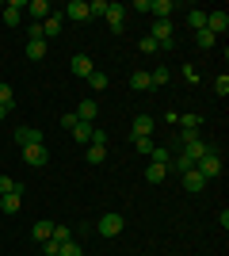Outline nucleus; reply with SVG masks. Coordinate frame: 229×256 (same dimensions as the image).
Listing matches in <instances>:
<instances>
[{
	"instance_id": "obj_17",
	"label": "nucleus",
	"mask_w": 229,
	"mask_h": 256,
	"mask_svg": "<svg viewBox=\"0 0 229 256\" xmlns=\"http://www.w3.org/2000/svg\"><path fill=\"white\" fill-rule=\"evenodd\" d=\"M153 126H157V122H153V115H138V118H134V138H149Z\"/></svg>"
},
{
	"instance_id": "obj_35",
	"label": "nucleus",
	"mask_w": 229,
	"mask_h": 256,
	"mask_svg": "<svg viewBox=\"0 0 229 256\" xmlns=\"http://www.w3.org/2000/svg\"><path fill=\"white\" fill-rule=\"evenodd\" d=\"M11 84H4V80H0V107H11Z\"/></svg>"
},
{
	"instance_id": "obj_1",
	"label": "nucleus",
	"mask_w": 229,
	"mask_h": 256,
	"mask_svg": "<svg viewBox=\"0 0 229 256\" xmlns=\"http://www.w3.org/2000/svg\"><path fill=\"white\" fill-rule=\"evenodd\" d=\"M149 38L157 46H161V50H172V38H176V27H172V20H153V31H149Z\"/></svg>"
},
{
	"instance_id": "obj_41",
	"label": "nucleus",
	"mask_w": 229,
	"mask_h": 256,
	"mask_svg": "<svg viewBox=\"0 0 229 256\" xmlns=\"http://www.w3.org/2000/svg\"><path fill=\"white\" fill-rule=\"evenodd\" d=\"M8 111H11V107H0V122H4V118H8Z\"/></svg>"
},
{
	"instance_id": "obj_11",
	"label": "nucleus",
	"mask_w": 229,
	"mask_h": 256,
	"mask_svg": "<svg viewBox=\"0 0 229 256\" xmlns=\"http://www.w3.org/2000/svg\"><path fill=\"white\" fill-rule=\"evenodd\" d=\"M61 20H65L61 12H50V16H46V20L38 23V27H42V34H46V38H57V34H61Z\"/></svg>"
},
{
	"instance_id": "obj_14",
	"label": "nucleus",
	"mask_w": 229,
	"mask_h": 256,
	"mask_svg": "<svg viewBox=\"0 0 229 256\" xmlns=\"http://www.w3.org/2000/svg\"><path fill=\"white\" fill-rule=\"evenodd\" d=\"M69 69H73L76 76H84V80H88V76H92V69H96V65H92V58H88V54H76L73 62H69Z\"/></svg>"
},
{
	"instance_id": "obj_22",
	"label": "nucleus",
	"mask_w": 229,
	"mask_h": 256,
	"mask_svg": "<svg viewBox=\"0 0 229 256\" xmlns=\"http://www.w3.org/2000/svg\"><path fill=\"white\" fill-rule=\"evenodd\" d=\"M164 176H168V164H153V160H149V168H145V180H149V184H161Z\"/></svg>"
},
{
	"instance_id": "obj_10",
	"label": "nucleus",
	"mask_w": 229,
	"mask_h": 256,
	"mask_svg": "<svg viewBox=\"0 0 229 256\" xmlns=\"http://www.w3.org/2000/svg\"><path fill=\"white\" fill-rule=\"evenodd\" d=\"M96 115H99L96 100H80V104H76V118H80V122H92V126H96Z\"/></svg>"
},
{
	"instance_id": "obj_19",
	"label": "nucleus",
	"mask_w": 229,
	"mask_h": 256,
	"mask_svg": "<svg viewBox=\"0 0 229 256\" xmlns=\"http://www.w3.org/2000/svg\"><path fill=\"white\" fill-rule=\"evenodd\" d=\"M50 234H54V222H34L31 226V237L42 245V241H50Z\"/></svg>"
},
{
	"instance_id": "obj_24",
	"label": "nucleus",
	"mask_w": 229,
	"mask_h": 256,
	"mask_svg": "<svg viewBox=\"0 0 229 256\" xmlns=\"http://www.w3.org/2000/svg\"><path fill=\"white\" fill-rule=\"evenodd\" d=\"M130 88H134V92H153L149 73H130Z\"/></svg>"
},
{
	"instance_id": "obj_40",
	"label": "nucleus",
	"mask_w": 229,
	"mask_h": 256,
	"mask_svg": "<svg viewBox=\"0 0 229 256\" xmlns=\"http://www.w3.org/2000/svg\"><path fill=\"white\" fill-rule=\"evenodd\" d=\"M27 38H46V34H42V27H38V23H31V27H27Z\"/></svg>"
},
{
	"instance_id": "obj_20",
	"label": "nucleus",
	"mask_w": 229,
	"mask_h": 256,
	"mask_svg": "<svg viewBox=\"0 0 229 256\" xmlns=\"http://www.w3.org/2000/svg\"><path fill=\"white\" fill-rule=\"evenodd\" d=\"M168 80H172V69H164V65H161V69H149V84L153 88H164Z\"/></svg>"
},
{
	"instance_id": "obj_18",
	"label": "nucleus",
	"mask_w": 229,
	"mask_h": 256,
	"mask_svg": "<svg viewBox=\"0 0 229 256\" xmlns=\"http://www.w3.org/2000/svg\"><path fill=\"white\" fill-rule=\"evenodd\" d=\"M46 38H27V58H31V62H42L46 58Z\"/></svg>"
},
{
	"instance_id": "obj_32",
	"label": "nucleus",
	"mask_w": 229,
	"mask_h": 256,
	"mask_svg": "<svg viewBox=\"0 0 229 256\" xmlns=\"http://www.w3.org/2000/svg\"><path fill=\"white\" fill-rule=\"evenodd\" d=\"M180 76H184L187 84H199V69H195V65H191V62H187L184 69H180Z\"/></svg>"
},
{
	"instance_id": "obj_29",
	"label": "nucleus",
	"mask_w": 229,
	"mask_h": 256,
	"mask_svg": "<svg viewBox=\"0 0 229 256\" xmlns=\"http://www.w3.org/2000/svg\"><path fill=\"white\" fill-rule=\"evenodd\" d=\"M88 84L96 88V92H103V88H107L111 80H107V73H99V69H92V76H88Z\"/></svg>"
},
{
	"instance_id": "obj_5",
	"label": "nucleus",
	"mask_w": 229,
	"mask_h": 256,
	"mask_svg": "<svg viewBox=\"0 0 229 256\" xmlns=\"http://www.w3.org/2000/svg\"><path fill=\"white\" fill-rule=\"evenodd\" d=\"M23 12H27V0H11V4H4V27H19V20H23Z\"/></svg>"
},
{
	"instance_id": "obj_12",
	"label": "nucleus",
	"mask_w": 229,
	"mask_h": 256,
	"mask_svg": "<svg viewBox=\"0 0 229 256\" xmlns=\"http://www.w3.org/2000/svg\"><path fill=\"white\" fill-rule=\"evenodd\" d=\"M203 188H207V176H203L199 168H187V172H184V192L195 195V192H203Z\"/></svg>"
},
{
	"instance_id": "obj_4",
	"label": "nucleus",
	"mask_w": 229,
	"mask_h": 256,
	"mask_svg": "<svg viewBox=\"0 0 229 256\" xmlns=\"http://www.w3.org/2000/svg\"><path fill=\"white\" fill-rule=\"evenodd\" d=\"M207 31L214 34V38H222V34L229 31V12H207Z\"/></svg>"
},
{
	"instance_id": "obj_2",
	"label": "nucleus",
	"mask_w": 229,
	"mask_h": 256,
	"mask_svg": "<svg viewBox=\"0 0 229 256\" xmlns=\"http://www.w3.org/2000/svg\"><path fill=\"white\" fill-rule=\"evenodd\" d=\"M103 20H107V27H111L115 34H122V31H126V4H115V0H107Z\"/></svg>"
},
{
	"instance_id": "obj_37",
	"label": "nucleus",
	"mask_w": 229,
	"mask_h": 256,
	"mask_svg": "<svg viewBox=\"0 0 229 256\" xmlns=\"http://www.w3.org/2000/svg\"><path fill=\"white\" fill-rule=\"evenodd\" d=\"M107 12V0H88V16H103Z\"/></svg>"
},
{
	"instance_id": "obj_9",
	"label": "nucleus",
	"mask_w": 229,
	"mask_h": 256,
	"mask_svg": "<svg viewBox=\"0 0 229 256\" xmlns=\"http://www.w3.org/2000/svg\"><path fill=\"white\" fill-rule=\"evenodd\" d=\"M19 206H23V184H19L11 195H0V214H4V218H8V214H15Z\"/></svg>"
},
{
	"instance_id": "obj_39",
	"label": "nucleus",
	"mask_w": 229,
	"mask_h": 256,
	"mask_svg": "<svg viewBox=\"0 0 229 256\" xmlns=\"http://www.w3.org/2000/svg\"><path fill=\"white\" fill-rule=\"evenodd\" d=\"M138 46H142V54H157V50H161V46H157V42H153V38H149V34H145V38H142V42H138Z\"/></svg>"
},
{
	"instance_id": "obj_36",
	"label": "nucleus",
	"mask_w": 229,
	"mask_h": 256,
	"mask_svg": "<svg viewBox=\"0 0 229 256\" xmlns=\"http://www.w3.org/2000/svg\"><path fill=\"white\" fill-rule=\"evenodd\" d=\"M214 92H218V96H229V76H226V73H218V80H214Z\"/></svg>"
},
{
	"instance_id": "obj_6",
	"label": "nucleus",
	"mask_w": 229,
	"mask_h": 256,
	"mask_svg": "<svg viewBox=\"0 0 229 256\" xmlns=\"http://www.w3.org/2000/svg\"><path fill=\"white\" fill-rule=\"evenodd\" d=\"M195 168L203 172L207 180H214V176H222V157H218V153H214V150H210L207 157H203V160H199V164H195Z\"/></svg>"
},
{
	"instance_id": "obj_25",
	"label": "nucleus",
	"mask_w": 229,
	"mask_h": 256,
	"mask_svg": "<svg viewBox=\"0 0 229 256\" xmlns=\"http://www.w3.org/2000/svg\"><path fill=\"white\" fill-rule=\"evenodd\" d=\"M88 164H103V160H107V146H88Z\"/></svg>"
},
{
	"instance_id": "obj_8",
	"label": "nucleus",
	"mask_w": 229,
	"mask_h": 256,
	"mask_svg": "<svg viewBox=\"0 0 229 256\" xmlns=\"http://www.w3.org/2000/svg\"><path fill=\"white\" fill-rule=\"evenodd\" d=\"M23 160H27L31 168H42V164H50V153H46V146H27V150H23Z\"/></svg>"
},
{
	"instance_id": "obj_33",
	"label": "nucleus",
	"mask_w": 229,
	"mask_h": 256,
	"mask_svg": "<svg viewBox=\"0 0 229 256\" xmlns=\"http://www.w3.org/2000/svg\"><path fill=\"white\" fill-rule=\"evenodd\" d=\"M61 126H65L69 134H73V130L80 126V118H76V111H65V115H61Z\"/></svg>"
},
{
	"instance_id": "obj_27",
	"label": "nucleus",
	"mask_w": 229,
	"mask_h": 256,
	"mask_svg": "<svg viewBox=\"0 0 229 256\" xmlns=\"http://www.w3.org/2000/svg\"><path fill=\"white\" fill-rule=\"evenodd\" d=\"M92 134H96V126H92V122H80V126L73 130V138H76V142H88V146H92Z\"/></svg>"
},
{
	"instance_id": "obj_34",
	"label": "nucleus",
	"mask_w": 229,
	"mask_h": 256,
	"mask_svg": "<svg viewBox=\"0 0 229 256\" xmlns=\"http://www.w3.org/2000/svg\"><path fill=\"white\" fill-rule=\"evenodd\" d=\"M134 150L142 153V157H149L153 153V138H134Z\"/></svg>"
},
{
	"instance_id": "obj_7",
	"label": "nucleus",
	"mask_w": 229,
	"mask_h": 256,
	"mask_svg": "<svg viewBox=\"0 0 229 256\" xmlns=\"http://www.w3.org/2000/svg\"><path fill=\"white\" fill-rule=\"evenodd\" d=\"M11 138L19 142V150H27V146H42V130H34V126H19Z\"/></svg>"
},
{
	"instance_id": "obj_28",
	"label": "nucleus",
	"mask_w": 229,
	"mask_h": 256,
	"mask_svg": "<svg viewBox=\"0 0 229 256\" xmlns=\"http://www.w3.org/2000/svg\"><path fill=\"white\" fill-rule=\"evenodd\" d=\"M57 256H84V248H80V241L73 237V241H65V245L57 248Z\"/></svg>"
},
{
	"instance_id": "obj_30",
	"label": "nucleus",
	"mask_w": 229,
	"mask_h": 256,
	"mask_svg": "<svg viewBox=\"0 0 229 256\" xmlns=\"http://www.w3.org/2000/svg\"><path fill=\"white\" fill-rule=\"evenodd\" d=\"M149 160H153V164H168V160H172V153L164 150V146H153V153H149Z\"/></svg>"
},
{
	"instance_id": "obj_42",
	"label": "nucleus",
	"mask_w": 229,
	"mask_h": 256,
	"mask_svg": "<svg viewBox=\"0 0 229 256\" xmlns=\"http://www.w3.org/2000/svg\"><path fill=\"white\" fill-rule=\"evenodd\" d=\"M0 218H4V214H0Z\"/></svg>"
},
{
	"instance_id": "obj_21",
	"label": "nucleus",
	"mask_w": 229,
	"mask_h": 256,
	"mask_svg": "<svg viewBox=\"0 0 229 256\" xmlns=\"http://www.w3.org/2000/svg\"><path fill=\"white\" fill-rule=\"evenodd\" d=\"M176 126L184 130V134H195V130L203 126V115H180V122H176Z\"/></svg>"
},
{
	"instance_id": "obj_3",
	"label": "nucleus",
	"mask_w": 229,
	"mask_h": 256,
	"mask_svg": "<svg viewBox=\"0 0 229 256\" xmlns=\"http://www.w3.org/2000/svg\"><path fill=\"white\" fill-rule=\"evenodd\" d=\"M122 226H126V222H122V214L111 210V214H103V218H99L92 230H96L99 237H119V234H122Z\"/></svg>"
},
{
	"instance_id": "obj_15",
	"label": "nucleus",
	"mask_w": 229,
	"mask_h": 256,
	"mask_svg": "<svg viewBox=\"0 0 229 256\" xmlns=\"http://www.w3.org/2000/svg\"><path fill=\"white\" fill-rule=\"evenodd\" d=\"M27 12H31V20H34V23H42L54 8H50V0H27Z\"/></svg>"
},
{
	"instance_id": "obj_13",
	"label": "nucleus",
	"mask_w": 229,
	"mask_h": 256,
	"mask_svg": "<svg viewBox=\"0 0 229 256\" xmlns=\"http://www.w3.org/2000/svg\"><path fill=\"white\" fill-rule=\"evenodd\" d=\"M61 16H69L73 23H84V20H92V16H88V0H69V8L61 12Z\"/></svg>"
},
{
	"instance_id": "obj_26",
	"label": "nucleus",
	"mask_w": 229,
	"mask_h": 256,
	"mask_svg": "<svg viewBox=\"0 0 229 256\" xmlns=\"http://www.w3.org/2000/svg\"><path fill=\"white\" fill-rule=\"evenodd\" d=\"M50 241H54V245H65V241H73V230L54 222V234H50Z\"/></svg>"
},
{
	"instance_id": "obj_38",
	"label": "nucleus",
	"mask_w": 229,
	"mask_h": 256,
	"mask_svg": "<svg viewBox=\"0 0 229 256\" xmlns=\"http://www.w3.org/2000/svg\"><path fill=\"white\" fill-rule=\"evenodd\" d=\"M15 188H19V184L11 180V176H0V195H11Z\"/></svg>"
},
{
	"instance_id": "obj_16",
	"label": "nucleus",
	"mask_w": 229,
	"mask_h": 256,
	"mask_svg": "<svg viewBox=\"0 0 229 256\" xmlns=\"http://www.w3.org/2000/svg\"><path fill=\"white\" fill-rule=\"evenodd\" d=\"M149 12L157 16V20H172L176 4H172V0H149Z\"/></svg>"
},
{
	"instance_id": "obj_31",
	"label": "nucleus",
	"mask_w": 229,
	"mask_h": 256,
	"mask_svg": "<svg viewBox=\"0 0 229 256\" xmlns=\"http://www.w3.org/2000/svg\"><path fill=\"white\" fill-rule=\"evenodd\" d=\"M195 42H199V46H203V50H210V46L218 42V38H214V34H210V31H207V27H203V31H195Z\"/></svg>"
},
{
	"instance_id": "obj_23",
	"label": "nucleus",
	"mask_w": 229,
	"mask_h": 256,
	"mask_svg": "<svg viewBox=\"0 0 229 256\" xmlns=\"http://www.w3.org/2000/svg\"><path fill=\"white\" fill-rule=\"evenodd\" d=\"M187 27H191V31H203V27H207V12L191 8V12H187Z\"/></svg>"
}]
</instances>
